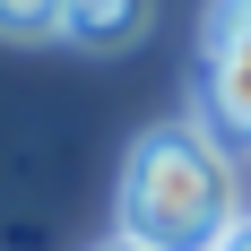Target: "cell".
<instances>
[{"mask_svg":"<svg viewBox=\"0 0 251 251\" xmlns=\"http://www.w3.org/2000/svg\"><path fill=\"white\" fill-rule=\"evenodd\" d=\"M130 251H217L234 234V165L200 122H156L130 139L122 191H113Z\"/></svg>","mask_w":251,"mask_h":251,"instance_id":"obj_1","label":"cell"},{"mask_svg":"<svg viewBox=\"0 0 251 251\" xmlns=\"http://www.w3.org/2000/svg\"><path fill=\"white\" fill-rule=\"evenodd\" d=\"M200 104L234 148H251V18L226 0L208 9V35H200Z\"/></svg>","mask_w":251,"mask_h":251,"instance_id":"obj_2","label":"cell"},{"mask_svg":"<svg viewBox=\"0 0 251 251\" xmlns=\"http://www.w3.org/2000/svg\"><path fill=\"white\" fill-rule=\"evenodd\" d=\"M156 0H70V18H61V35L87 52H130L139 35H148Z\"/></svg>","mask_w":251,"mask_h":251,"instance_id":"obj_3","label":"cell"},{"mask_svg":"<svg viewBox=\"0 0 251 251\" xmlns=\"http://www.w3.org/2000/svg\"><path fill=\"white\" fill-rule=\"evenodd\" d=\"M70 18V0H0V35L9 44H52Z\"/></svg>","mask_w":251,"mask_h":251,"instance_id":"obj_4","label":"cell"},{"mask_svg":"<svg viewBox=\"0 0 251 251\" xmlns=\"http://www.w3.org/2000/svg\"><path fill=\"white\" fill-rule=\"evenodd\" d=\"M217 251H251V217H234V234H226Z\"/></svg>","mask_w":251,"mask_h":251,"instance_id":"obj_5","label":"cell"},{"mask_svg":"<svg viewBox=\"0 0 251 251\" xmlns=\"http://www.w3.org/2000/svg\"><path fill=\"white\" fill-rule=\"evenodd\" d=\"M226 9H243V18H251V0H226Z\"/></svg>","mask_w":251,"mask_h":251,"instance_id":"obj_6","label":"cell"},{"mask_svg":"<svg viewBox=\"0 0 251 251\" xmlns=\"http://www.w3.org/2000/svg\"><path fill=\"white\" fill-rule=\"evenodd\" d=\"M104 251H130V243H104Z\"/></svg>","mask_w":251,"mask_h":251,"instance_id":"obj_7","label":"cell"}]
</instances>
